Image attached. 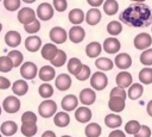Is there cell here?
<instances>
[{
	"label": "cell",
	"mask_w": 152,
	"mask_h": 137,
	"mask_svg": "<svg viewBox=\"0 0 152 137\" xmlns=\"http://www.w3.org/2000/svg\"><path fill=\"white\" fill-rule=\"evenodd\" d=\"M10 86H11L10 80H7L6 77L1 76V77H0V88H1V89H7V88H10Z\"/></svg>",
	"instance_id": "cell-51"
},
{
	"label": "cell",
	"mask_w": 152,
	"mask_h": 137,
	"mask_svg": "<svg viewBox=\"0 0 152 137\" xmlns=\"http://www.w3.org/2000/svg\"><path fill=\"white\" fill-rule=\"evenodd\" d=\"M4 6L10 12L17 11L20 7V0H4Z\"/></svg>",
	"instance_id": "cell-45"
},
{
	"label": "cell",
	"mask_w": 152,
	"mask_h": 137,
	"mask_svg": "<svg viewBox=\"0 0 152 137\" xmlns=\"http://www.w3.org/2000/svg\"><path fill=\"white\" fill-rule=\"evenodd\" d=\"M101 132H102V129L97 123H90L84 129V133L87 137H99Z\"/></svg>",
	"instance_id": "cell-34"
},
{
	"label": "cell",
	"mask_w": 152,
	"mask_h": 137,
	"mask_svg": "<svg viewBox=\"0 0 152 137\" xmlns=\"http://www.w3.org/2000/svg\"><path fill=\"white\" fill-rule=\"evenodd\" d=\"M50 62H51V64H52L53 67H62V66H64L65 62H66V54H65L63 50H58L56 57H55L52 61H50Z\"/></svg>",
	"instance_id": "cell-41"
},
{
	"label": "cell",
	"mask_w": 152,
	"mask_h": 137,
	"mask_svg": "<svg viewBox=\"0 0 152 137\" xmlns=\"http://www.w3.org/2000/svg\"><path fill=\"white\" fill-rule=\"evenodd\" d=\"M42 46V39L38 36H30L25 39V48L30 52H36Z\"/></svg>",
	"instance_id": "cell-18"
},
{
	"label": "cell",
	"mask_w": 152,
	"mask_h": 137,
	"mask_svg": "<svg viewBox=\"0 0 152 137\" xmlns=\"http://www.w3.org/2000/svg\"><path fill=\"white\" fill-rule=\"evenodd\" d=\"M42 137H56V133L53 131H51V130H48L42 135Z\"/></svg>",
	"instance_id": "cell-54"
},
{
	"label": "cell",
	"mask_w": 152,
	"mask_h": 137,
	"mask_svg": "<svg viewBox=\"0 0 152 137\" xmlns=\"http://www.w3.org/2000/svg\"><path fill=\"white\" fill-rule=\"evenodd\" d=\"M53 8L57 12H64L68 7V2L66 0H53Z\"/></svg>",
	"instance_id": "cell-47"
},
{
	"label": "cell",
	"mask_w": 152,
	"mask_h": 137,
	"mask_svg": "<svg viewBox=\"0 0 152 137\" xmlns=\"http://www.w3.org/2000/svg\"><path fill=\"white\" fill-rule=\"evenodd\" d=\"M122 31V25L120 21H116V20H113V21H109L108 25H107V32L110 35V36H118L119 33H121Z\"/></svg>",
	"instance_id": "cell-37"
},
{
	"label": "cell",
	"mask_w": 152,
	"mask_h": 137,
	"mask_svg": "<svg viewBox=\"0 0 152 137\" xmlns=\"http://www.w3.org/2000/svg\"><path fill=\"white\" fill-rule=\"evenodd\" d=\"M25 122H34V123H37V116H36V113H33L32 111L24 112L23 116H21V123H25Z\"/></svg>",
	"instance_id": "cell-48"
},
{
	"label": "cell",
	"mask_w": 152,
	"mask_h": 137,
	"mask_svg": "<svg viewBox=\"0 0 152 137\" xmlns=\"http://www.w3.org/2000/svg\"><path fill=\"white\" fill-rule=\"evenodd\" d=\"M104 124L110 129H118L119 126H121L122 119H121V117L119 114L110 113V114H107L104 117Z\"/></svg>",
	"instance_id": "cell-27"
},
{
	"label": "cell",
	"mask_w": 152,
	"mask_h": 137,
	"mask_svg": "<svg viewBox=\"0 0 152 137\" xmlns=\"http://www.w3.org/2000/svg\"><path fill=\"white\" fill-rule=\"evenodd\" d=\"M89 77H90V68H89L88 66L83 64V68H82V70L80 71V74L76 75V79L80 80V81H86V80L89 79Z\"/></svg>",
	"instance_id": "cell-46"
},
{
	"label": "cell",
	"mask_w": 152,
	"mask_h": 137,
	"mask_svg": "<svg viewBox=\"0 0 152 137\" xmlns=\"http://www.w3.org/2000/svg\"><path fill=\"white\" fill-rule=\"evenodd\" d=\"M126 92H125V88H121V87H115V88H113L112 91H110V93H109V98H112V96H120V98H124V99H126Z\"/></svg>",
	"instance_id": "cell-49"
},
{
	"label": "cell",
	"mask_w": 152,
	"mask_h": 137,
	"mask_svg": "<svg viewBox=\"0 0 152 137\" xmlns=\"http://www.w3.org/2000/svg\"><path fill=\"white\" fill-rule=\"evenodd\" d=\"M69 39L72 43H81L86 37V31L80 25H75L69 30Z\"/></svg>",
	"instance_id": "cell-10"
},
{
	"label": "cell",
	"mask_w": 152,
	"mask_h": 137,
	"mask_svg": "<svg viewBox=\"0 0 152 137\" xmlns=\"http://www.w3.org/2000/svg\"><path fill=\"white\" fill-rule=\"evenodd\" d=\"M39 71L37 70V66L33 62H25L21 64L20 67V75L25 79V80H32L36 77V75Z\"/></svg>",
	"instance_id": "cell-6"
},
{
	"label": "cell",
	"mask_w": 152,
	"mask_h": 137,
	"mask_svg": "<svg viewBox=\"0 0 152 137\" xmlns=\"http://www.w3.org/2000/svg\"><path fill=\"white\" fill-rule=\"evenodd\" d=\"M114 63L115 66L119 68V69H128L131 66H132V58L126 52H121V54H118L116 57L114 58Z\"/></svg>",
	"instance_id": "cell-15"
},
{
	"label": "cell",
	"mask_w": 152,
	"mask_h": 137,
	"mask_svg": "<svg viewBox=\"0 0 152 137\" xmlns=\"http://www.w3.org/2000/svg\"><path fill=\"white\" fill-rule=\"evenodd\" d=\"M82 68H83V64H82V62L78 58L72 57V58L69 60V62H68V70H69L70 74H72V75L76 76V75L80 74V71L82 70Z\"/></svg>",
	"instance_id": "cell-31"
},
{
	"label": "cell",
	"mask_w": 152,
	"mask_h": 137,
	"mask_svg": "<svg viewBox=\"0 0 152 137\" xmlns=\"http://www.w3.org/2000/svg\"><path fill=\"white\" fill-rule=\"evenodd\" d=\"M142 93H144V87H142V85H140V83H133V85H131V87L128 88L127 95H128L129 99L137 100V99H139V98L142 95Z\"/></svg>",
	"instance_id": "cell-32"
},
{
	"label": "cell",
	"mask_w": 152,
	"mask_h": 137,
	"mask_svg": "<svg viewBox=\"0 0 152 137\" xmlns=\"http://www.w3.org/2000/svg\"><path fill=\"white\" fill-rule=\"evenodd\" d=\"M55 85L59 91H66L71 86V77L68 74H59L55 79Z\"/></svg>",
	"instance_id": "cell-17"
},
{
	"label": "cell",
	"mask_w": 152,
	"mask_h": 137,
	"mask_svg": "<svg viewBox=\"0 0 152 137\" xmlns=\"http://www.w3.org/2000/svg\"><path fill=\"white\" fill-rule=\"evenodd\" d=\"M61 137H71V136H68V135H64V136H61Z\"/></svg>",
	"instance_id": "cell-58"
},
{
	"label": "cell",
	"mask_w": 152,
	"mask_h": 137,
	"mask_svg": "<svg viewBox=\"0 0 152 137\" xmlns=\"http://www.w3.org/2000/svg\"><path fill=\"white\" fill-rule=\"evenodd\" d=\"M38 92H39V95H40L42 98L49 99V98H51L52 94H53V88H52V86H51L50 83L45 82V83H42V85L39 86Z\"/></svg>",
	"instance_id": "cell-39"
},
{
	"label": "cell",
	"mask_w": 152,
	"mask_h": 137,
	"mask_svg": "<svg viewBox=\"0 0 152 137\" xmlns=\"http://www.w3.org/2000/svg\"><path fill=\"white\" fill-rule=\"evenodd\" d=\"M18 131V125L13 120H7L1 124V133L4 136H13Z\"/></svg>",
	"instance_id": "cell-28"
},
{
	"label": "cell",
	"mask_w": 152,
	"mask_h": 137,
	"mask_svg": "<svg viewBox=\"0 0 152 137\" xmlns=\"http://www.w3.org/2000/svg\"><path fill=\"white\" fill-rule=\"evenodd\" d=\"M139 80L144 85H150L152 83V68H144L139 71Z\"/></svg>",
	"instance_id": "cell-36"
},
{
	"label": "cell",
	"mask_w": 152,
	"mask_h": 137,
	"mask_svg": "<svg viewBox=\"0 0 152 137\" xmlns=\"http://www.w3.org/2000/svg\"><path fill=\"white\" fill-rule=\"evenodd\" d=\"M7 56L12 58V61H13V63H14V67H19V66L23 63L24 56H23V54H21L19 50H11Z\"/></svg>",
	"instance_id": "cell-42"
},
{
	"label": "cell",
	"mask_w": 152,
	"mask_h": 137,
	"mask_svg": "<svg viewBox=\"0 0 152 137\" xmlns=\"http://www.w3.org/2000/svg\"><path fill=\"white\" fill-rule=\"evenodd\" d=\"M140 127H141V125H140V123L138 120H129L125 125V132L128 133V135H133L134 136L140 130Z\"/></svg>",
	"instance_id": "cell-40"
},
{
	"label": "cell",
	"mask_w": 152,
	"mask_h": 137,
	"mask_svg": "<svg viewBox=\"0 0 152 137\" xmlns=\"http://www.w3.org/2000/svg\"><path fill=\"white\" fill-rule=\"evenodd\" d=\"M114 64H115V63H114L110 58H107V57H100V58L95 60V66H96V68L100 69L101 71L110 70Z\"/></svg>",
	"instance_id": "cell-33"
},
{
	"label": "cell",
	"mask_w": 152,
	"mask_h": 137,
	"mask_svg": "<svg viewBox=\"0 0 152 137\" xmlns=\"http://www.w3.org/2000/svg\"><path fill=\"white\" fill-rule=\"evenodd\" d=\"M147 113H148V116L150 117H152V100H150L148 101V104H147Z\"/></svg>",
	"instance_id": "cell-55"
},
{
	"label": "cell",
	"mask_w": 152,
	"mask_h": 137,
	"mask_svg": "<svg viewBox=\"0 0 152 137\" xmlns=\"http://www.w3.org/2000/svg\"><path fill=\"white\" fill-rule=\"evenodd\" d=\"M100 20H101V12L97 8L93 7V8H90L87 12V14H86V21L89 25H96Z\"/></svg>",
	"instance_id": "cell-29"
},
{
	"label": "cell",
	"mask_w": 152,
	"mask_h": 137,
	"mask_svg": "<svg viewBox=\"0 0 152 137\" xmlns=\"http://www.w3.org/2000/svg\"><path fill=\"white\" fill-rule=\"evenodd\" d=\"M20 131L25 137H32L37 133L38 127H37V123L34 122H25L21 124L20 126Z\"/></svg>",
	"instance_id": "cell-24"
},
{
	"label": "cell",
	"mask_w": 152,
	"mask_h": 137,
	"mask_svg": "<svg viewBox=\"0 0 152 137\" xmlns=\"http://www.w3.org/2000/svg\"><path fill=\"white\" fill-rule=\"evenodd\" d=\"M53 123L58 127H65L70 123V117L66 112H57L53 117Z\"/></svg>",
	"instance_id": "cell-30"
},
{
	"label": "cell",
	"mask_w": 152,
	"mask_h": 137,
	"mask_svg": "<svg viewBox=\"0 0 152 137\" xmlns=\"http://www.w3.org/2000/svg\"><path fill=\"white\" fill-rule=\"evenodd\" d=\"M58 48L55 45V43H46L45 45H43L42 50H40V54H42V57L44 60H48V61H52L57 52H58Z\"/></svg>",
	"instance_id": "cell-11"
},
{
	"label": "cell",
	"mask_w": 152,
	"mask_h": 137,
	"mask_svg": "<svg viewBox=\"0 0 152 137\" xmlns=\"http://www.w3.org/2000/svg\"><path fill=\"white\" fill-rule=\"evenodd\" d=\"M151 17L152 15L150 8L142 2H137V5H132L126 11H124L120 15V19L128 25L141 26V25H146L147 21L151 19Z\"/></svg>",
	"instance_id": "cell-1"
},
{
	"label": "cell",
	"mask_w": 152,
	"mask_h": 137,
	"mask_svg": "<svg viewBox=\"0 0 152 137\" xmlns=\"http://www.w3.org/2000/svg\"><path fill=\"white\" fill-rule=\"evenodd\" d=\"M38 76L40 80L45 81V82H49L53 79H56V71L53 69V67L51 66H43L40 69H39V73H38Z\"/></svg>",
	"instance_id": "cell-19"
},
{
	"label": "cell",
	"mask_w": 152,
	"mask_h": 137,
	"mask_svg": "<svg viewBox=\"0 0 152 137\" xmlns=\"http://www.w3.org/2000/svg\"><path fill=\"white\" fill-rule=\"evenodd\" d=\"M103 50L108 54H116L120 48H121V44L120 42L115 38V37H109V38H106L104 42H103Z\"/></svg>",
	"instance_id": "cell-14"
},
{
	"label": "cell",
	"mask_w": 152,
	"mask_h": 137,
	"mask_svg": "<svg viewBox=\"0 0 152 137\" xmlns=\"http://www.w3.org/2000/svg\"><path fill=\"white\" fill-rule=\"evenodd\" d=\"M140 62L144 66H152V49H146L140 55Z\"/></svg>",
	"instance_id": "cell-43"
},
{
	"label": "cell",
	"mask_w": 152,
	"mask_h": 137,
	"mask_svg": "<svg viewBox=\"0 0 152 137\" xmlns=\"http://www.w3.org/2000/svg\"><path fill=\"white\" fill-rule=\"evenodd\" d=\"M103 11L108 15H114L119 11V4L116 0H106L103 4Z\"/></svg>",
	"instance_id": "cell-35"
},
{
	"label": "cell",
	"mask_w": 152,
	"mask_h": 137,
	"mask_svg": "<svg viewBox=\"0 0 152 137\" xmlns=\"http://www.w3.org/2000/svg\"><path fill=\"white\" fill-rule=\"evenodd\" d=\"M75 118L80 123H88L91 119V111L86 106L78 107L75 111Z\"/></svg>",
	"instance_id": "cell-21"
},
{
	"label": "cell",
	"mask_w": 152,
	"mask_h": 137,
	"mask_svg": "<svg viewBox=\"0 0 152 137\" xmlns=\"http://www.w3.org/2000/svg\"><path fill=\"white\" fill-rule=\"evenodd\" d=\"M132 81H133L132 74L128 73V71H126V70L120 71V73L116 75V77H115L116 85H118L119 87H121V88H128V87H131Z\"/></svg>",
	"instance_id": "cell-12"
},
{
	"label": "cell",
	"mask_w": 152,
	"mask_h": 137,
	"mask_svg": "<svg viewBox=\"0 0 152 137\" xmlns=\"http://www.w3.org/2000/svg\"><path fill=\"white\" fill-rule=\"evenodd\" d=\"M53 11H55L53 6H51L48 2H43V4L38 5V7H37V15L40 20L46 21L53 17V13H55Z\"/></svg>",
	"instance_id": "cell-7"
},
{
	"label": "cell",
	"mask_w": 152,
	"mask_h": 137,
	"mask_svg": "<svg viewBox=\"0 0 152 137\" xmlns=\"http://www.w3.org/2000/svg\"><path fill=\"white\" fill-rule=\"evenodd\" d=\"M14 67V63L11 57L8 56H1L0 57V70L2 73H8Z\"/></svg>",
	"instance_id": "cell-38"
},
{
	"label": "cell",
	"mask_w": 152,
	"mask_h": 137,
	"mask_svg": "<svg viewBox=\"0 0 152 137\" xmlns=\"http://www.w3.org/2000/svg\"><path fill=\"white\" fill-rule=\"evenodd\" d=\"M134 137H151V129L146 125H141L140 130L134 135Z\"/></svg>",
	"instance_id": "cell-50"
},
{
	"label": "cell",
	"mask_w": 152,
	"mask_h": 137,
	"mask_svg": "<svg viewBox=\"0 0 152 137\" xmlns=\"http://www.w3.org/2000/svg\"><path fill=\"white\" fill-rule=\"evenodd\" d=\"M125 99L120 98V96H112L109 98L108 101V107L110 108V111L113 112H121L125 108Z\"/></svg>",
	"instance_id": "cell-23"
},
{
	"label": "cell",
	"mask_w": 152,
	"mask_h": 137,
	"mask_svg": "<svg viewBox=\"0 0 152 137\" xmlns=\"http://www.w3.org/2000/svg\"><path fill=\"white\" fill-rule=\"evenodd\" d=\"M2 107L7 113H15L20 108V100L14 95H8L2 101Z\"/></svg>",
	"instance_id": "cell-9"
},
{
	"label": "cell",
	"mask_w": 152,
	"mask_h": 137,
	"mask_svg": "<svg viewBox=\"0 0 152 137\" xmlns=\"http://www.w3.org/2000/svg\"><path fill=\"white\" fill-rule=\"evenodd\" d=\"M108 137H126V135H125L124 131H121V130H119V129H115L114 131H112V132L109 133Z\"/></svg>",
	"instance_id": "cell-52"
},
{
	"label": "cell",
	"mask_w": 152,
	"mask_h": 137,
	"mask_svg": "<svg viewBox=\"0 0 152 137\" xmlns=\"http://www.w3.org/2000/svg\"><path fill=\"white\" fill-rule=\"evenodd\" d=\"M50 39L55 43V44H63L66 41V37H69V35H66V31L61 27V26H55L50 30Z\"/></svg>",
	"instance_id": "cell-8"
},
{
	"label": "cell",
	"mask_w": 152,
	"mask_h": 137,
	"mask_svg": "<svg viewBox=\"0 0 152 137\" xmlns=\"http://www.w3.org/2000/svg\"><path fill=\"white\" fill-rule=\"evenodd\" d=\"M5 42H6V44H7L8 46L15 48V46H18V45L20 44V42H21V36H20L19 32L11 30V31H8V32L5 35Z\"/></svg>",
	"instance_id": "cell-20"
},
{
	"label": "cell",
	"mask_w": 152,
	"mask_h": 137,
	"mask_svg": "<svg viewBox=\"0 0 152 137\" xmlns=\"http://www.w3.org/2000/svg\"><path fill=\"white\" fill-rule=\"evenodd\" d=\"M24 2H26V4H32V2H34L36 0H23Z\"/></svg>",
	"instance_id": "cell-56"
},
{
	"label": "cell",
	"mask_w": 152,
	"mask_h": 137,
	"mask_svg": "<svg viewBox=\"0 0 152 137\" xmlns=\"http://www.w3.org/2000/svg\"><path fill=\"white\" fill-rule=\"evenodd\" d=\"M36 15H37V12H34L32 8L23 7L18 12V20H19V23H21L24 25H27V24L36 20Z\"/></svg>",
	"instance_id": "cell-5"
},
{
	"label": "cell",
	"mask_w": 152,
	"mask_h": 137,
	"mask_svg": "<svg viewBox=\"0 0 152 137\" xmlns=\"http://www.w3.org/2000/svg\"><path fill=\"white\" fill-rule=\"evenodd\" d=\"M131 1H133V2H144L146 0H131Z\"/></svg>",
	"instance_id": "cell-57"
},
{
	"label": "cell",
	"mask_w": 152,
	"mask_h": 137,
	"mask_svg": "<svg viewBox=\"0 0 152 137\" xmlns=\"http://www.w3.org/2000/svg\"><path fill=\"white\" fill-rule=\"evenodd\" d=\"M56 111H57V104L51 99H45L38 106V113L40 114V117L44 118L52 117L53 114H56Z\"/></svg>",
	"instance_id": "cell-2"
},
{
	"label": "cell",
	"mask_w": 152,
	"mask_h": 137,
	"mask_svg": "<svg viewBox=\"0 0 152 137\" xmlns=\"http://www.w3.org/2000/svg\"><path fill=\"white\" fill-rule=\"evenodd\" d=\"M68 17H69V21L72 23L74 25H80L86 19V14L81 8H72L69 12Z\"/></svg>",
	"instance_id": "cell-22"
},
{
	"label": "cell",
	"mask_w": 152,
	"mask_h": 137,
	"mask_svg": "<svg viewBox=\"0 0 152 137\" xmlns=\"http://www.w3.org/2000/svg\"><path fill=\"white\" fill-rule=\"evenodd\" d=\"M103 1L104 0H87V2L90 5V6H93V7H99V6H101L102 4H103Z\"/></svg>",
	"instance_id": "cell-53"
},
{
	"label": "cell",
	"mask_w": 152,
	"mask_h": 137,
	"mask_svg": "<svg viewBox=\"0 0 152 137\" xmlns=\"http://www.w3.org/2000/svg\"><path fill=\"white\" fill-rule=\"evenodd\" d=\"M133 43H134L135 49H138V50H146L152 44V37H151V35H148L146 32H141V33L135 36Z\"/></svg>",
	"instance_id": "cell-4"
},
{
	"label": "cell",
	"mask_w": 152,
	"mask_h": 137,
	"mask_svg": "<svg viewBox=\"0 0 152 137\" xmlns=\"http://www.w3.org/2000/svg\"><path fill=\"white\" fill-rule=\"evenodd\" d=\"M12 91L15 95L18 96H23L27 93L28 91V85L25 80H17L14 81V83L12 85Z\"/></svg>",
	"instance_id": "cell-26"
},
{
	"label": "cell",
	"mask_w": 152,
	"mask_h": 137,
	"mask_svg": "<svg viewBox=\"0 0 152 137\" xmlns=\"http://www.w3.org/2000/svg\"><path fill=\"white\" fill-rule=\"evenodd\" d=\"M80 101L84 105V106H89L91 104L95 102L96 100V94H95V91L94 89H90V88H84L81 91L80 93Z\"/></svg>",
	"instance_id": "cell-13"
},
{
	"label": "cell",
	"mask_w": 152,
	"mask_h": 137,
	"mask_svg": "<svg viewBox=\"0 0 152 137\" xmlns=\"http://www.w3.org/2000/svg\"><path fill=\"white\" fill-rule=\"evenodd\" d=\"M90 85L95 91H102L108 85V77L103 71H95L90 76Z\"/></svg>",
	"instance_id": "cell-3"
},
{
	"label": "cell",
	"mask_w": 152,
	"mask_h": 137,
	"mask_svg": "<svg viewBox=\"0 0 152 137\" xmlns=\"http://www.w3.org/2000/svg\"><path fill=\"white\" fill-rule=\"evenodd\" d=\"M24 30H25V32L33 35L40 30V21H38V19H36L34 21H32L27 25H24Z\"/></svg>",
	"instance_id": "cell-44"
},
{
	"label": "cell",
	"mask_w": 152,
	"mask_h": 137,
	"mask_svg": "<svg viewBox=\"0 0 152 137\" xmlns=\"http://www.w3.org/2000/svg\"><path fill=\"white\" fill-rule=\"evenodd\" d=\"M102 48L103 46L99 42H91L86 46V55L90 58H95L101 54Z\"/></svg>",
	"instance_id": "cell-25"
},
{
	"label": "cell",
	"mask_w": 152,
	"mask_h": 137,
	"mask_svg": "<svg viewBox=\"0 0 152 137\" xmlns=\"http://www.w3.org/2000/svg\"><path fill=\"white\" fill-rule=\"evenodd\" d=\"M77 104H78V99L76 98V95L74 94H68L65 95L63 99H62V102H61V106L64 111L66 112H70V111H74L76 107H77Z\"/></svg>",
	"instance_id": "cell-16"
}]
</instances>
